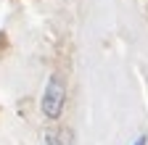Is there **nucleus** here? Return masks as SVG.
<instances>
[{"label": "nucleus", "instance_id": "7ed1b4c3", "mask_svg": "<svg viewBox=\"0 0 148 145\" xmlns=\"http://www.w3.org/2000/svg\"><path fill=\"white\" fill-rule=\"evenodd\" d=\"M132 145H148V137H145V135H138V137H135V142H132Z\"/></svg>", "mask_w": 148, "mask_h": 145}, {"label": "nucleus", "instance_id": "f03ea898", "mask_svg": "<svg viewBox=\"0 0 148 145\" xmlns=\"http://www.w3.org/2000/svg\"><path fill=\"white\" fill-rule=\"evenodd\" d=\"M45 145H74V132L69 127H56L53 132H48Z\"/></svg>", "mask_w": 148, "mask_h": 145}, {"label": "nucleus", "instance_id": "f257e3e1", "mask_svg": "<svg viewBox=\"0 0 148 145\" xmlns=\"http://www.w3.org/2000/svg\"><path fill=\"white\" fill-rule=\"evenodd\" d=\"M66 77L53 71L45 82V90H42V98H40V111L48 121H56L61 119L64 114V106H66Z\"/></svg>", "mask_w": 148, "mask_h": 145}]
</instances>
